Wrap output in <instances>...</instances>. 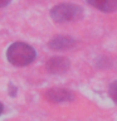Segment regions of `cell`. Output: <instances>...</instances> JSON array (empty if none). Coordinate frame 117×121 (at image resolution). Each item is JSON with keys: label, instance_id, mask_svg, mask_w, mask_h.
I'll return each instance as SVG.
<instances>
[{"label": "cell", "instance_id": "ba28073f", "mask_svg": "<svg viewBox=\"0 0 117 121\" xmlns=\"http://www.w3.org/2000/svg\"><path fill=\"white\" fill-rule=\"evenodd\" d=\"M11 1V0H0V8H3V6H6L8 4H9Z\"/></svg>", "mask_w": 117, "mask_h": 121}, {"label": "cell", "instance_id": "7a4b0ae2", "mask_svg": "<svg viewBox=\"0 0 117 121\" xmlns=\"http://www.w3.org/2000/svg\"><path fill=\"white\" fill-rule=\"evenodd\" d=\"M50 17L55 23L64 24V23H71L79 20L83 17V9L77 4L72 3H62L52 8Z\"/></svg>", "mask_w": 117, "mask_h": 121}, {"label": "cell", "instance_id": "6da1fadb", "mask_svg": "<svg viewBox=\"0 0 117 121\" xmlns=\"http://www.w3.org/2000/svg\"><path fill=\"white\" fill-rule=\"evenodd\" d=\"M37 53L32 45L23 43V42H15L8 48L6 58L8 60L17 67L28 66L35 59Z\"/></svg>", "mask_w": 117, "mask_h": 121}, {"label": "cell", "instance_id": "5b68a950", "mask_svg": "<svg viewBox=\"0 0 117 121\" xmlns=\"http://www.w3.org/2000/svg\"><path fill=\"white\" fill-rule=\"evenodd\" d=\"M75 45V39L69 35H57L52 38L48 43V47L53 51H67Z\"/></svg>", "mask_w": 117, "mask_h": 121}, {"label": "cell", "instance_id": "9c48e42d", "mask_svg": "<svg viewBox=\"0 0 117 121\" xmlns=\"http://www.w3.org/2000/svg\"><path fill=\"white\" fill-rule=\"evenodd\" d=\"M3 111H4V106H3L1 104H0V115L3 113Z\"/></svg>", "mask_w": 117, "mask_h": 121}, {"label": "cell", "instance_id": "277c9868", "mask_svg": "<svg viewBox=\"0 0 117 121\" xmlns=\"http://www.w3.org/2000/svg\"><path fill=\"white\" fill-rule=\"evenodd\" d=\"M71 67V62L69 59L66 58V57H52V58L48 59L47 64H45V68L49 73L53 74H62L66 73V72Z\"/></svg>", "mask_w": 117, "mask_h": 121}, {"label": "cell", "instance_id": "3957f363", "mask_svg": "<svg viewBox=\"0 0 117 121\" xmlns=\"http://www.w3.org/2000/svg\"><path fill=\"white\" fill-rule=\"evenodd\" d=\"M44 96L49 102H53V104H64V102H71L74 100V95L72 91L67 88H60V87L49 88Z\"/></svg>", "mask_w": 117, "mask_h": 121}, {"label": "cell", "instance_id": "52a82bcc", "mask_svg": "<svg viewBox=\"0 0 117 121\" xmlns=\"http://www.w3.org/2000/svg\"><path fill=\"white\" fill-rule=\"evenodd\" d=\"M108 93H109V97L112 98V101L117 105V79H116L115 82H112L111 85H109Z\"/></svg>", "mask_w": 117, "mask_h": 121}, {"label": "cell", "instance_id": "8992f818", "mask_svg": "<svg viewBox=\"0 0 117 121\" xmlns=\"http://www.w3.org/2000/svg\"><path fill=\"white\" fill-rule=\"evenodd\" d=\"M91 6L103 13H112L117 10V0H86Z\"/></svg>", "mask_w": 117, "mask_h": 121}]
</instances>
